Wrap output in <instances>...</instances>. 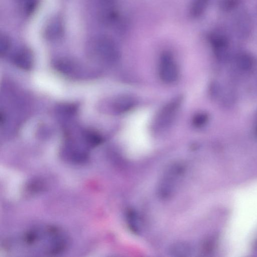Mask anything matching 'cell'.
<instances>
[{
    "mask_svg": "<svg viewBox=\"0 0 257 257\" xmlns=\"http://www.w3.org/2000/svg\"><path fill=\"white\" fill-rule=\"evenodd\" d=\"M137 103L132 96L125 95L118 97L114 102V108L119 113H124L131 110Z\"/></svg>",
    "mask_w": 257,
    "mask_h": 257,
    "instance_id": "52a82bcc",
    "label": "cell"
},
{
    "mask_svg": "<svg viewBox=\"0 0 257 257\" xmlns=\"http://www.w3.org/2000/svg\"><path fill=\"white\" fill-rule=\"evenodd\" d=\"M64 232L56 227L44 225L26 231L10 242L12 252L40 256H53L63 252L68 245Z\"/></svg>",
    "mask_w": 257,
    "mask_h": 257,
    "instance_id": "6da1fadb",
    "label": "cell"
},
{
    "mask_svg": "<svg viewBox=\"0 0 257 257\" xmlns=\"http://www.w3.org/2000/svg\"><path fill=\"white\" fill-rule=\"evenodd\" d=\"M64 31V25L62 19L59 17H55L48 22L45 28L44 34L49 40H56L63 36Z\"/></svg>",
    "mask_w": 257,
    "mask_h": 257,
    "instance_id": "8992f818",
    "label": "cell"
},
{
    "mask_svg": "<svg viewBox=\"0 0 257 257\" xmlns=\"http://www.w3.org/2000/svg\"><path fill=\"white\" fill-rule=\"evenodd\" d=\"M18 1L23 12L30 14L35 11L39 0H18Z\"/></svg>",
    "mask_w": 257,
    "mask_h": 257,
    "instance_id": "8fae6325",
    "label": "cell"
},
{
    "mask_svg": "<svg viewBox=\"0 0 257 257\" xmlns=\"http://www.w3.org/2000/svg\"><path fill=\"white\" fill-rule=\"evenodd\" d=\"M209 0H194L189 10L190 16L196 18L201 16L206 10Z\"/></svg>",
    "mask_w": 257,
    "mask_h": 257,
    "instance_id": "30bf717a",
    "label": "cell"
},
{
    "mask_svg": "<svg viewBox=\"0 0 257 257\" xmlns=\"http://www.w3.org/2000/svg\"><path fill=\"white\" fill-rule=\"evenodd\" d=\"M95 53L104 61L111 63L118 61L119 50L114 40L109 36L102 35L96 37L93 42Z\"/></svg>",
    "mask_w": 257,
    "mask_h": 257,
    "instance_id": "7a4b0ae2",
    "label": "cell"
},
{
    "mask_svg": "<svg viewBox=\"0 0 257 257\" xmlns=\"http://www.w3.org/2000/svg\"><path fill=\"white\" fill-rule=\"evenodd\" d=\"M13 62L22 70H30L33 65V56L31 51L26 47L20 48L14 55Z\"/></svg>",
    "mask_w": 257,
    "mask_h": 257,
    "instance_id": "5b68a950",
    "label": "cell"
},
{
    "mask_svg": "<svg viewBox=\"0 0 257 257\" xmlns=\"http://www.w3.org/2000/svg\"><path fill=\"white\" fill-rule=\"evenodd\" d=\"M182 101V97H177L171 100L162 110L160 114L157 123L161 127L168 126L174 117V115L180 107Z\"/></svg>",
    "mask_w": 257,
    "mask_h": 257,
    "instance_id": "277c9868",
    "label": "cell"
},
{
    "mask_svg": "<svg viewBox=\"0 0 257 257\" xmlns=\"http://www.w3.org/2000/svg\"><path fill=\"white\" fill-rule=\"evenodd\" d=\"M237 32L242 36H247L251 32L252 23L248 15L245 14L240 15L236 20Z\"/></svg>",
    "mask_w": 257,
    "mask_h": 257,
    "instance_id": "ba28073f",
    "label": "cell"
},
{
    "mask_svg": "<svg viewBox=\"0 0 257 257\" xmlns=\"http://www.w3.org/2000/svg\"><path fill=\"white\" fill-rule=\"evenodd\" d=\"M11 42L10 38L5 34L0 35V55L4 56L11 47Z\"/></svg>",
    "mask_w": 257,
    "mask_h": 257,
    "instance_id": "7c38bea8",
    "label": "cell"
},
{
    "mask_svg": "<svg viewBox=\"0 0 257 257\" xmlns=\"http://www.w3.org/2000/svg\"><path fill=\"white\" fill-rule=\"evenodd\" d=\"M208 120V117L206 114L200 113L194 116L193 124L196 127H200L206 123Z\"/></svg>",
    "mask_w": 257,
    "mask_h": 257,
    "instance_id": "5bb4252c",
    "label": "cell"
},
{
    "mask_svg": "<svg viewBox=\"0 0 257 257\" xmlns=\"http://www.w3.org/2000/svg\"><path fill=\"white\" fill-rule=\"evenodd\" d=\"M159 74L161 80L167 84H172L178 79V67L170 53L166 52L162 55L160 64Z\"/></svg>",
    "mask_w": 257,
    "mask_h": 257,
    "instance_id": "3957f363",
    "label": "cell"
},
{
    "mask_svg": "<svg viewBox=\"0 0 257 257\" xmlns=\"http://www.w3.org/2000/svg\"><path fill=\"white\" fill-rule=\"evenodd\" d=\"M240 0H220V7L224 11L234 9L239 4Z\"/></svg>",
    "mask_w": 257,
    "mask_h": 257,
    "instance_id": "4fadbf2b",
    "label": "cell"
},
{
    "mask_svg": "<svg viewBox=\"0 0 257 257\" xmlns=\"http://www.w3.org/2000/svg\"><path fill=\"white\" fill-rule=\"evenodd\" d=\"M84 142L88 148H92L99 145L102 142V138L97 132L90 129L85 130L82 134Z\"/></svg>",
    "mask_w": 257,
    "mask_h": 257,
    "instance_id": "9c48e42d",
    "label": "cell"
}]
</instances>
